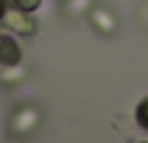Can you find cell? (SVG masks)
<instances>
[{
	"instance_id": "cell-3",
	"label": "cell",
	"mask_w": 148,
	"mask_h": 143,
	"mask_svg": "<svg viewBox=\"0 0 148 143\" xmlns=\"http://www.w3.org/2000/svg\"><path fill=\"white\" fill-rule=\"evenodd\" d=\"M134 121H137L140 129L148 132V96H143V99L137 102V107H134Z\"/></svg>"
},
{
	"instance_id": "cell-2",
	"label": "cell",
	"mask_w": 148,
	"mask_h": 143,
	"mask_svg": "<svg viewBox=\"0 0 148 143\" xmlns=\"http://www.w3.org/2000/svg\"><path fill=\"white\" fill-rule=\"evenodd\" d=\"M22 58V50L16 44L14 33H0V66H16Z\"/></svg>"
},
{
	"instance_id": "cell-5",
	"label": "cell",
	"mask_w": 148,
	"mask_h": 143,
	"mask_svg": "<svg viewBox=\"0 0 148 143\" xmlns=\"http://www.w3.org/2000/svg\"><path fill=\"white\" fill-rule=\"evenodd\" d=\"M5 11H8V0H0V25H3V17Z\"/></svg>"
},
{
	"instance_id": "cell-1",
	"label": "cell",
	"mask_w": 148,
	"mask_h": 143,
	"mask_svg": "<svg viewBox=\"0 0 148 143\" xmlns=\"http://www.w3.org/2000/svg\"><path fill=\"white\" fill-rule=\"evenodd\" d=\"M3 25H8L14 33H22V36H30L36 33V19H30L27 11H16V8H8L3 17Z\"/></svg>"
},
{
	"instance_id": "cell-4",
	"label": "cell",
	"mask_w": 148,
	"mask_h": 143,
	"mask_svg": "<svg viewBox=\"0 0 148 143\" xmlns=\"http://www.w3.org/2000/svg\"><path fill=\"white\" fill-rule=\"evenodd\" d=\"M41 6V0H8V8H16V11H36Z\"/></svg>"
}]
</instances>
